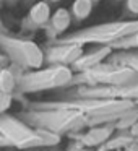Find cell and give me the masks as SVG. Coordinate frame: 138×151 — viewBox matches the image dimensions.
Listing matches in <instances>:
<instances>
[{"label":"cell","mask_w":138,"mask_h":151,"mask_svg":"<svg viewBox=\"0 0 138 151\" xmlns=\"http://www.w3.org/2000/svg\"><path fill=\"white\" fill-rule=\"evenodd\" d=\"M0 133L2 146L17 148V150H36V148L55 146L60 143V135L42 128L29 127V124L18 117L2 114L0 119Z\"/></svg>","instance_id":"1"},{"label":"cell","mask_w":138,"mask_h":151,"mask_svg":"<svg viewBox=\"0 0 138 151\" xmlns=\"http://www.w3.org/2000/svg\"><path fill=\"white\" fill-rule=\"evenodd\" d=\"M23 120L36 128L54 132L57 135L70 133V132L80 130L83 127H88L89 120L85 114L73 109H63L49 106L46 102H34L31 109L23 115Z\"/></svg>","instance_id":"2"},{"label":"cell","mask_w":138,"mask_h":151,"mask_svg":"<svg viewBox=\"0 0 138 151\" xmlns=\"http://www.w3.org/2000/svg\"><path fill=\"white\" fill-rule=\"evenodd\" d=\"M137 31H138V20L112 21V23H104V24H98V26H91V28L75 31L70 36L60 37L59 41L80 44V46H88V44L112 46L117 41L132 36Z\"/></svg>","instance_id":"3"},{"label":"cell","mask_w":138,"mask_h":151,"mask_svg":"<svg viewBox=\"0 0 138 151\" xmlns=\"http://www.w3.org/2000/svg\"><path fill=\"white\" fill-rule=\"evenodd\" d=\"M75 81V73L70 67L50 65L46 68L31 70L18 75V91L20 93H39L47 89L65 88Z\"/></svg>","instance_id":"4"},{"label":"cell","mask_w":138,"mask_h":151,"mask_svg":"<svg viewBox=\"0 0 138 151\" xmlns=\"http://www.w3.org/2000/svg\"><path fill=\"white\" fill-rule=\"evenodd\" d=\"M4 54L20 68H29V70H39L42 68L46 62V52L29 39H20V37L4 36L0 37Z\"/></svg>","instance_id":"5"},{"label":"cell","mask_w":138,"mask_h":151,"mask_svg":"<svg viewBox=\"0 0 138 151\" xmlns=\"http://www.w3.org/2000/svg\"><path fill=\"white\" fill-rule=\"evenodd\" d=\"M80 78L85 80L86 85H101V86H115V88H124V86L138 85V72L132 67L119 65V63L109 62L101 63L88 72L80 73Z\"/></svg>","instance_id":"6"},{"label":"cell","mask_w":138,"mask_h":151,"mask_svg":"<svg viewBox=\"0 0 138 151\" xmlns=\"http://www.w3.org/2000/svg\"><path fill=\"white\" fill-rule=\"evenodd\" d=\"M78 99H132L138 102V85L115 88V86H101V85H85L76 89Z\"/></svg>","instance_id":"7"},{"label":"cell","mask_w":138,"mask_h":151,"mask_svg":"<svg viewBox=\"0 0 138 151\" xmlns=\"http://www.w3.org/2000/svg\"><path fill=\"white\" fill-rule=\"evenodd\" d=\"M46 60L50 65H75L85 54V49L80 44H73V42H62L59 41L57 44L47 47L46 50Z\"/></svg>","instance_id":"8"},{"label":"cell","mask_w":138,"mask_h":151,"mask_svg":"<svg viewBox=\"0 0 138 151\" xmlns=\"http://www.w3.org/2000/svg\"><path fill=\"white\" fill-rule=\"evenodd\" d=\"M114 132H117L114 127V124L89 127V130L81 135L80 141H81V145L86 148H99V146H102V145H106L112 137H114Z\"/></svg>","instance_id":"9"},{"label":"cell","mask_w":138,"mask_h":151,"mask_svg":"<svg viewBox=\"0 0 138 151\" xmlns=\"http://www.w3.org/2000/svg\"><path fill=\"white\" fill-rule=\"evenodd\" d=\"M112 54H114L112 46H101V47H98V49L91 50V52H88V54H83L81 59L73 65V70H78L80 73L88 72V70L104 63V60L111 59Z\"/></svg>","instance_id":"10"},{"label":"cell","mask_w":138,"mask_h":151,"mask_svg":"<svg viewBox=\"0 0 138 151\" xmlns=\"http://www.w3.org/2000/svg\"><path fill=\"white\" fill-rule=\"evenodd\" d=\"M72 24V13H70L67 8H57L52 13V18L47 23V31H49L50 36H55V34H62Z\"/></svg>","instance_id":"11"},{"label":"cell","mask_w":138,"mask_h":151,"mask_svg":"<svg viewBox=\"0 0 138 151\" xmlns=\"http://www.w3.org/2000/svg\"><path fill=\"white\" fill-rule=\"evenodd\" d=\"M50 18H52V15H50V7H49L47 2H36V4L29 8L28 20H29L34 26H47Z\"/></svg>","instance_id":"12"},{"label":"cell","mask_w":138,"mask_h":151,"mask_svg":"<svg viewBox=\"0 0 138 151\" xmlns=\"http://www.w3.org/2000/svg\"><path fill=\"white\" fill-rule=\"evenodd\" d=\"M18 89V76L12 70L2 68L0 72V91L2 94H13Z\"/></svg>","instance_id":"13"},{"label":"cell","mask_w":138,"mask_h":151,"mask_svg":"<svg viewBox=\"0 0 138 151\" xmlns=\"http://www.w3.org/2000/svg\"><path fill=\"white\" fill-rule=\"evenodd\" d=\"M133 141H135V137L130 133V132H127V133L122 132L120 135H114V137H112L104 146L107 148L109 151H119V150H125V148H128Z\"/></svg>","instance_id":"14"},{"label":"cell","mask_w":138,"mask_h":151,"mask_svg":"<svg viewBox=\"0 0 138 151\" xmlns=\"http://www.w3.org/2000/svg\"><path fill=\"white\" fill-rule=\"evenodd\" d=\"M93 5L94 2L93 0H73L72 4V15L76 20H86V18L91 15L93 12Z\"/></svg>","instance_id":"15"},{"label":"cell","mask_w":138,"mask_h":151,"mask_svg":"<svg viewBox=\"0 0 138 151\" xmlns=\"http://www.w3.org/2000/svg\"><path fill=\"white\" fill-rule=\"evenodd\" d=\"M137 120H138V102H137V106H135L132 111L125 112L119 120L114 122V127H115V130L127 132V130H130V128L133 127Z\"/></svg>","instance_id":"16"},{"label":"cell","mask_w":138,"mask_h":151,"mask_svg":"<svg viewBox=\"0 0 138 151\" xmlns=\"http://www.w3.org/2000/svg\"><path fill=\"white\" fill-rule=\"evenodd\" d=\"M111 60L114 63H119V65H127L132 67L138 72V52H128V50H122V52L112 54Z\"/></svg>","instance_id":"17"},{"label":"cell","mask_w":138,"mask_h":151,"mask_svg":"<svg viewBox=\"0 0 138 151\" xmlns=\"http://www.w3.org/2000/svg\"><path fill=\"white\" fill-rule=\"evenodd\" d=\"M114 50H130V49H138V31L133 33L132 36L124 37V39L117 41L115 44H112Z\"/></svg>","instance_id":"18"},{"label":"cell","mask_w":138,"mask_h":151,"mask_svg":"<svg viewBox=\"0 0 138 151\" xmlns=\"http://www.w3.org/2000/svg\"><path fill=\"white\" fill-rule=\"evenodd\" d=\"M12 104H13V94H2V99H0V111H2V114H7V111L10 109Z\"/></svg>","instance_id":"19"},{"label":"cell","mask_w":138,"mask_h":151,"mask_svg":"<svg viewBox=\"0 0 138 151\" xmlns=\"http://www.w3.org/2000/svg\"><path fill=\"white\" fill-rule=\"evenodd\" d=\"M127 8L130 13L138 15V0H127Z\"/></svg>","instance_id":"20"},{"label":"cell","mask_w":138,"mask_h":151,"mask_svg":"<svg viewBox=\"0 0 138 151\" xmlns=\"http://www.w3.org/2000/svg\"><path fill=\"white\" fill-rule=\"evenodd\" d=\"M128 132H130V133L133 135L135 138H138V120L135 122V125H133V127H132V128H130V130H128Z\"/></svg>","instance_id":"21"},{"label":"cell","mask_w":138,"mask_h":151,"mask_svg":"<svg viewBox=\"0 0 138 151\" xmlns=\"http://www.w3.org/2000/svg\"><path fill=\"white\" fill-rule=\"evenodd\" d=\"M124 151H138V141H133L128 148H125Z\"/></svg>","instance_id":"22"},{"label":"cell","mask_w":138,"mask_h":151,"mask_svg":"<svg viewBox=\"0 0 138 151\" xmlns=\"http://www.w3.org/2000/svg\"><path fill=\"white\" fill-rule=\"evenodd\" d=\"M96 151H109V150H107V148L104 146V145H102V146H99V148H98V150H96Z\"/></svg>","instance_id":"23"},{"label":"cell","mask_w":138,"mask_h":151,"mask_svg":"<svg viewBox=\"0 0 138 151\" xmlns=\"http://www.w3.org/2000/svg\"><path fill=\"white\" fill-rule=\"evenodd\" d=\"M49 2H52V4H55V2H60V0H49Z\"/></svg>","instance_id":"24"},{"label":"cell","mask_w":138,"mask_h":151,"mask_svg":"<svg viewBox=\"0 0 138 151\" xmlns=\"http://www.w3.org/2000/svg\"><path fill=\"white\" fill-rule=\"evenodd\" d=\"M93 2H94V4H96V2H99V0H93Z\"/></svg>","instance_id":"25"},{"label":"cell","mask_w":138,"mask_h":151,"mask_svg":"<svg viewBox=\"0 0 138 151\" xmlns=\"http://www.w3.org/2000/svg\"><path fill=\"white\" fill-rule=\"evenodd\" d=\"M83 151H86V150H83Z\"/></svg>","instance_id":"26"}]
</instances>
